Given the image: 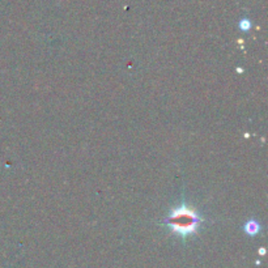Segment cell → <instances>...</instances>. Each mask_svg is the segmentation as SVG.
<instances>
[{
    "mask_svg": "<svg viewBox=\"0 0 268 268\" xmlns=\"http://www.w3.org/2000/svg\"><path fill=\"white\" fill-rule=\"evenodd\" d=\"M200 222H202V219L199 215L186 205H182V207L171 210L170 215L165 220V224L169 226V229L181 236L182 238H186V237L196 233V231L199 229Z\"/></svg>",
    "mask_w": 268,
    "mask_h": 268,
    "instance_id": "6da1fadb",
    "label": "cell"
},
{
    "mask_svg": "<svg viewBox=\"0 0 268 268\" xmlns=\"http://www.w3.org/2000/svg\"><path fill=\"white\" fill-rule=\"evenodd\" d=\"M259 229H260L259 225H258L257 222L250 221V222H247V224H246L245 231H246V233L250 234V236H255V234H257L258 232H259Z\"/></svg>",
    "mask_w": 268,
    "mask_h": 268,
    "instance_id": "7a4b0ae2",
    "label": "cell"
},
{
    "mask_svg": "<svg viewBox=\"0 0 268 268\" xmlns=\"http://www.w3.org/2000/svg\"><path fill=\"white\" fill-rule=\"evenodd\" d=\"M259 253H260V255H264L265 250H264V248H260V250H259Z\"/></svg>",
    "mask_w": 268,
    "mask_h": 268,
    "instance_id": "3957f363",
    "label": "cell"
}]
</instances>
